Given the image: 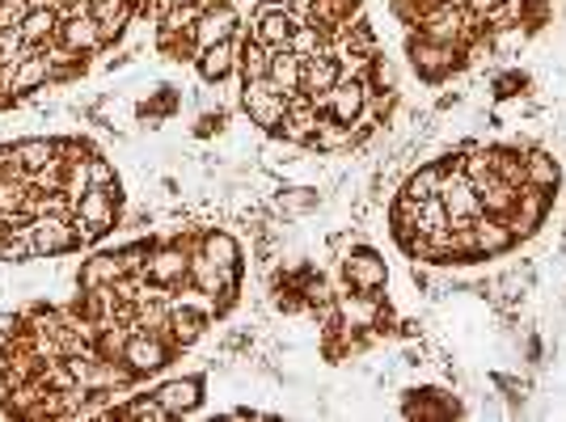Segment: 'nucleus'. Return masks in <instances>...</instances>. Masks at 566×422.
<instances>
[{"instance_id":"nucleus-5","label":"nucleus","mask_w":566,"mask_h":422,"mask_svg":"<svg viewBox=\"0 0 566 422\" xmlns=\"http://www.w3.org/2000/svg\"><path fill=\"white\" fill-rule=\"evenodd\" d=\"M242 110L245 119L258 127L263 135H279V123H284V110H288V98L267 80H242Z\"/></svg>"},{"instance_id":"nucleus-9","label":"nucleus","mask_w":566,"mask_h":422,"mask_svg":"<svg viewBox=\"0 0 566 422\" xmlns=\"http://www.w3.org/2000/svg\"><path fill=\"white\" fill-rule=\"evenodd\" d=\"M9 89H13V102H34L38 93L55 89L52 85V55L47 52H22V59L9 68Z\"/></svg>"},{"instance_id":"nucleus-26","label":"nucleus","mask_w":566,"mask_h":422,"mask_svg":"<svg viewBox=\"0 0 566 422\" xmlns=\"http://www.w3.org/2000/svg\"><path fill=\"white\" fill-rule=\"evenodd\" d=\"M199 254L224 266V270H242V241L233 237L229 229H203L199 233Z\"/></svg>"},{"instance_id":"nucleus-33","label":"nucleus","mask_w":566,"mask_h":422,"mask_svg":"<svg viewBox=\"0 0 566 422\" xmlns=\"http://www.w3.org/2000/svg\"><path fill=\"white\" fill-rule=\"evenodd\" d=\"M300 68H304V59H300L292 47L275 52L270 55V85H275L284 98H292V93H300Z\"/></svg>"},{"instance_id":"nucleus-42","label":"nucleus","mask_w":566,"mask_h":422,"mask_svg":"<svg viewBox=\"0 0 566 422\" xmlns=\"http://www.w3.org/2000/svg\"><path fill=\"white\" fill-rule=\"evenodd\" d=\"M26 195V178H0V211L18 215V203Z\"/></svg>"},{"instance_id":"nucleus-45","label":"nucleus","mask_w":566,"mask_h":422,"mask_svg":"<svg viewBox=\"0 0 566 422\" xmlns=\"http://www.w3.org/2000/svg\"><path fill=\"white\" fill-rule=\"evenodd\" d=\"M0 178H26L22 160L13 153V144H0Z\"/></svg>"},{"instance_id":"nucleus-19","label":"nucleus","mask_w":566,"mask_h":422,"mask_svg":"<svg viewBox=\"0 0 566 422\" xmlns=\"http://www.w3.org/2000/svg\"><path fill=\"white\" fill-rule=\"evenodd\" d=\"M545 215H550V195L537 190V186H520L515 208H512V215H508V229L515 233V241H524L545 224Z\"/></svg>"},{"instance_id":"nucleus-39","label":"nucleus","mask_w":566,"mask_h":422,"mask_svg":"<svg viewBox=\"0 0 566 422\" xmlns=\"http://www.w3.org/2000/svg\"><path fill=\"white\" fill-rule=\"evenodd\" d=\"M292 52L300 55V59H309V55L318 52H330V43H325V34L313 22H300L297 34H292Z\"/></svg>"},{"instance_id":"nucleus-6","label":"nucleus","mask_w":566,"mask_h":422,"mask_svg":"<svg viewBox=\"0 0 566 422\" xmlns=\"http://www.w3.org/2000/svg\"><path fill=\"white\" fill-rule=\"evenodd\" d=\"M178 346L169 343L165 334H153V330H132V338L123 346V364L135 371V380H148L174 364Z\"/></svg>"},{"instance_id":"nucleus-44","label":"nucleus","mask_w":566,"mask_h":422,"mask_svg":"<svg viewBox=\"0 0 566 422\" xmlns=\"http://www.w3.org/2000/svg\"><path fill=\"white\" fill-rule=\"evenodd\" d=\"M22 330H26V316L13 313V309H0V343H13Z\"/></svg>"},{"instance_id":"nucleus-32","label":"nucleus","mask_w":566,"mask_h":422,"mask_svg":"<svg viewBox=\"0 0 566 422\" xmlns=\"http://www.w3.org/2000/svg\"><path fill=\"white\" fill-rule=\"evenodd\" d=\"M478 190V203H482L486 215H499V220H508L515 208V195H520V186H508V182H499L495 174L486 178V182L474 186Z\"/></svg>"},{"instance_id":"nucleus-47","label":"nucleus","mask_w":566,"mask_h":422,"mask_svg":"<svg viewBox=\"0 0 566 422\" xmlns=\"http://www.w3.org/2000/svg\"><path fill=\"white\" fill-rule=\"evenodd\" d=\"M499 4H503V0H465V9H469L474 18H482V22L499 9Z\"/></svg>"},{"instance_id":"nucleus-3","label":"nucleus","mask_w":566,"mask_h":422,"mask_svg":"<svg viewBox=\"0 0 566 422\" xmlns=\"http://www.w3.org/2000/svg\"><path fill=\"white\" fill-rule=\"evenodd\" d=\"M26 233H30V249H34L38 263H55V258H64V254L85 249L73 215H64V211H43V215L26 220Z\"/></svg>"},{"instance_id":"nucleus-7","label":"nucleus","mask_w":566,"mask_h":422,"mask_svg":"<svg viewBox=\"0 0 566 422\" xmlns=\"http://www.w3.org/2000/svg\"><path fill=\"white\" fill-rule=\"evenodd\" d=\"M297 26L300 22L292 18V9H288V4H279V0H258V4H254V13H249L245 34H249V38H258V43H267L270 52H284V47H292Z\"/></svg>"},{"instance_id":"nucleus-37","label":"nucleus","mask_w":566,"mask_h":422,"mask_svg":"<svg viewBox=\"0 0 566 422\" xmlns=\"http://www.w3.org/2000/svg\"><path fill=\"white\" fill-rule=\"evenodd\" d=\"M85 190H89V160H64L59 165V195L68 203H77Z\"/></svg>"},{"instance_id":"nucleus-30","label":"nucleus","mask_w":566,"mask_h":422,"mask_svg":"<svg viewBox=\"0 0 566 422\" xmlns=\"http://www.w3.org/2000/svg\"><path fill=\"white\" fill-rule=\"evenodd\" d=\"M444 160H428V165H419V169H410L402 182V195L406 199H414V203H428L440 195V186H444Z\"/></svg>"},{"instance_id":"nucleus-18","label":"nucleus","mask_w":566,"mask_h":422,"mask_svg":"<svg viewBox=\"0 0 566 422\" xmlns=\"http://www.w3.org/2000/svg\"><path fill=\"white\" fill-rule=\"evenodd\" d=\"M55 43H59V47H68V52H77V55H89V59H93L98 52H107L102 30H98V22H93L85 9H77V13H64Z\"/></svg>"},{"instance_id":"nucleus-43","label":"nucleus","mask_w":566,"mask_h":422,"mask_svg":"<svg viewBox=\"0 0 566 422\" xmlns=\"http://www.w3.org/2000/svg\"><path fill=\"white\" fill-rule=\"evenodd\" d=\"M224 127H229V110H203L199 123H195V135H199V140H212V135H220Z\"/></svg>"},{"instance_id":"nucleus-11","label":"nucleus","mask_w":566,"mask_h":422,"mask_svg":"<svg viewBox=\"0 0 566 422\" xmlns=\"http://www.w3.org/2000/svg\"><path fill=\"white\" fill-rule=\"evenodd\" d=\"M364 13V0H313L309 4V18L304 22H313V26L325 34V43H330V52L339 47V38L347 34V26Z\"/></svg>"},{"instance_id":"nucleus-8","label":"nucleus","mask_w":566,"mask_h":422,"mask_svg":"<svg viewBox=\"0 0 566 422\" xmlns=\"http://www.w3.org/2000/svg\"><path fill=\"white\" fill-rule=\"evenodd\" d=\"M339 275H343V288L351 291H385V284H389V263L380 258L377 249H368V245H351L347 254H343Z\"/></svg>"},{"instance_id":"nucleus-46","label":"nucleus","mask_w":566,"mask_h":422,"mask_svg":"<svg viewBox=\"0 0 566 422\" xmlns=\"http://www.w3.org/2000/svg\"><path fill=\"white\" fill-rule=\"evenodd\" d=\"M529 80L520 77V73H508V77L495 80V98H515V89H524Z\"/></svg>"},{"instance_id":"nucleus-40","label":"nucleus","mask_w":566,"mask_h":422,"mask_svg":"<svg viewBox=\"0 0 566 422\" xmlns=\"http://www.w3.org/2000/svg\"><path fill=\"white\" fill-rule=\"evenodd\" d=\"M89 186H98V190H114V186H119V169H114V160L102 157V153H93V157H89Z\"/></svg>"},{"instance_id":"nucleus-22","label":"nucleus","mask_w":566,"mask_h":422,"mask_svg":"<svg viewBox=\"0 0 566 422\" xmlns=\"http://www.w3.org/2000/svg\"><path fill=\"white\" fill-rule=\"evenodd\" d=\"M364 144V135L355 123H339V119H325L318 123V135H313V144H309V153H318V157H343L351 148H359Z\"/></svg>"},{"instance_id":"nucleus-35","label":"nucleus","mask_w":566,"mask_h":422,"mask_svg":"<svg viewBox=\"0 0 566 422\" xmlns=\"http://www.w3.org/2000/svg\"><path fill=\"white\" fill-rule=\"evenodd\" d=\"M110 419H127V422H169V410H165L157 397H140V393H127L119 406H114V414Z\"/></svg>"},{"instance_id":"nucleus-41","label":"nucleus","mask_w":566,"mask_h":422,"mask_svg":"<svg viewBox=\"0 0 566 422\" xmlns=\"http://www.w3.org/2000/svg\"><path fill=\"white\" fill-rule=\"evenodd\" d=\"M55 153H59V165H64V160H89L93 157V144H89L85 135H59V140H55Z\"/></svg>"},{"instance_id":"nucleus-16","label":"nucleus","mask_w":566,"mask_h":422,"mask_svg":"<svg viewBox=\"0 0 566 422\" xmlns=\"http://www.w3.org/2000/svg\"><path fill=\"white\" fill-rule=\"evenodd\" d=\"M59 22H64L59 4H30L26 13H22V22H18L22 47L26 52H47L55 43V34H59Z\"/></svg>"},{"instance_id":"nucleus-25","label":"nucleus","mask_w":566,"mask_h":422,"mask_svg":"<svg viewBox=\"0 0 566 422\" xmlns=\"http://www.w3.org/2000/svg\"><path fill=\"white\" fill-rule=\"evenodd\" d=\"M13 153L22 160V169L30 174H43V169H59V153H55L52 135H22L13 140Z\"/></svg>"},{"instance_id":"nucleus-23","label":"nucleus","mask_w":566,"mask_h":422,"mask_svg":"<svg viewBox=\"0 0 566 422\" xmlns=\"http://www.w3.org/2000/svg\"><path fill=\"white\" fill-rule=\"evenodd\" d=\"M402 414L406 419H457L460 406L444 389H410L402 397Z\"/></svg>"},{"instance_id":"nucleus-17","label":"nucleus","mask_w":566,"mask_h":422,"mask_svg":"<svg viewBox=\"0 0 566 422\" xmlns=\"http://www.w3.org/2000/svg\"><path fill=\"white\" fill-rule=\"evenodd\" d=\"M153 397L169 410V419H190L203 406V376H169L153 389Z\"/></svg>"},{"instance_id":"nucleus-49","label":"nucleus","mask_w":566,"mask_h":422,"mask_svg":"<svg viewBox=\"0 0 566 422\" xmlns=\"http://www.w3.org/2000/svg\"><path fill=\"white\" fill-rule=\"evenodd\" d=\"M279 4H288V9H292V18H297V22H304V18H309V4H313V0H279Z\"/></svg>"},{"instance_id":"nucleus-27","label":"nucleus","mask_w":566,"mask_h":422,"mask_svg":"<svg viewBox=\"0 0 566 422\" xmlns=\"http://www.w3.org/2000/svg\"><path fill=\"white\" fill-rule=\"evenodd\" d=\"M270 47L267 43H258V38H249L245 26L237 30V77L242 80H267L270 77Z\"/></svg>"},{"instance_id":"nucleus-4","label":"nucleus","mask_w":566,"mask_h":422,"mask_svg":"<svg viewBox=\"0 0 566 422\" xmlns=\"http://www.w3.org/2000/svg\"><path fill=\"white\" fill-rule=\"evenodd\" d=\"M187 270H190V249L187 241H153L148 249V263H144V279L153 288L165 291H182L187 288Z\"/></svg>"},{"instance_id":"nucleus-21","label":"nucleus","mask_w":566,"mask_h":422,"mask_svg":"<svg viewBox=\"0 0 566 422\" xmlns=\"http://www.w3.org/2000/svg\"><path fill=\"white\" fill-rule=\"evenodd\" d=\"M123 275H127V270H123L119 249H114V254H110V249H98V254H89V258L77 266V288L81 291H110Z\"/></svg>"},{"instance_id":"nucleus-20","label":"nucleus","mask_w":566,"mask_h":422,"mask_svg":"<svg viewBox=\"0 0 566 422\" xmlns=\"http://www.w3.org/2000/svg\"><path fill=\"white\" fill-rule=\"evenodd\" d=\"M343 80V68H339V55L334 52H318L304 59V68H300V93L309 98V102H322L325 93L334 89Z\"/></svg>"},{"instance_id":"nucleus-28","label":"nucleus","mask_w":566,"mask_h":422,"mask_svg":"<svg viewBox=\"0 0 566 422\" xmlns=\"http://www.w3.org/2000/svg\"><path fill=\"white\" fill-rule=\"evenodd\" d=\"M474 241H478V254L482 258H495V254H508L515 245V233L508 229V220H499V215H478L474 220Z\"/></svg>"},{"instance_id":"nucleus-2","label":"nucleus","mask_w":566,"mask_h":422,"mask_svg":"<svg viewBox=\"0 0 566 422\" xmlns=\"http://www.w3.org/2000/svg\"><path fill=\"white\" fill-rule=\"evenodd\" d=\"M119 220H123V186H114V190L89 186L81 199L73 203V224H77V233H81L85 249L98 245Z\"/></svg>"},{"instance_id":"nucleus-36","label":"nucleus","mask_w":566,"mask_h":422,"mask_svg":"<svg viewBox=\"0 0 566 422\" xmlns=\"http://www.w3.org/2000/svg\"><path fill=\"white\" fill-rule=\"evenodd\" d=\"M318 208H322V195L313 186H284L275 195V211H284V215H309Z\"/></svg>"},{"instance_id":"nucleus-31","label":"nucleus","mask_w":566,"mask_h":422,"mask_svg":"<svg viewBox=\"0 0 566 422\" xmlns=\"http://www.w3.org/2000/svg\"><path fill=\"white\" fill-rule=\"evenodd\" d=\"M203 9H208V0H178V4H165L162 13H157V30H165V34H195Z\"/></svg>"},{"instance_id":"nucleus-24","label":"nucleus","mask_w":566,"mask_h":422,"mask_svg":"<svg viewBox=\"0 0 566 422\" xmlns=\"http://www.w3.org/2000/svg\"><path fill=\"white\" fill-rule=\"evenodd\" d=\"M195 73L208 85H220L237 73V38H224V43H212L195 55Z\"/></svg>"},{"instance_id":"nucleus-48","label":"nucleus","mask_w":566,"mask_h":422,"mask_svg":"<svg viewBox=\"0 0 566 422\" xmlns=\"http://www.w3.org/2000/svg\"><path fill=\"white\" fill-rule=\"evenodd\" d=\"M13 106V89H9V68H0V110Z\"/></svg>"},{"instance_id":"nucleus-10","label":"nucleus","mask_w":566,"mask_h":422,"mask_svg":"<svg viewBox=\"0 0 566 422\" xmlns=\"http://www.w3.org/2000/svg\"><path fill=\"white\" fill-rule=\"evenodd\" d=\"M440 203L448 208V229H465L482 215V203H478V190L474 182L460 174V169H448L444 174V186H440Z\"/></svg>"},{"instance_id":"nucleus-38","label":"nucleus","mask_w":566,"mask_h":422,"mask_svg":"<svg viewBox=\"0 0 566 422\" xmlns=\"http://www.w3.org/2000/svg\"><path fill=\"white\" fill-rule=\"evenodd\" d=\"M389 224H393V237H410V233H419V203H414V199H406V195H398V199H393V208H389Z\"/></svg>"},{"instance_id":"nucleus-13","label":"nucleus","mask_w":566,"mask_h":422,"mask_svg":"<svg viewBox=\"0 0 566 422\" xmlns=\"http://www.w3.org/2000/svg\"><path fill=\"white\" fill-rule=\"evenodd\" d=\"M237 30H242L237 4H233V0H208L203 18H199V26H195V47L203 52V47H212V43L237 38Z\"/></svg>"},{"instance_id":"nucleus-12","label":"nucleus","mask_w":566,"mask_h":422,"mask_svg":"<svg viewBox=\"0 0 566 422\" xmlns=\"http://www.w3.org/2000/svg\"><path fill=\"white\" fill-rule=\"evenodd\" d=\"M318 123H322V110L309 102L304 93H292L275 140H284V144H292V148H309V144H313V135H318Z\"/></svg>"},{"instance_id":"nucleus-1","label":"nucleus","mask_w":566,"mask_h":422,"mask_svg":"<svg viewBox=\"0 0 566 422\" xmlns=\"http://www.w3.org/2000/svg\"><path fill=\"white\" fill-rule=\"evenodd\" d=\"M406 59H410V68H414L419 80L440 85V80H448L453 73H460V68L469 64V52L457 47V43H435L428 34L410 30V34H406Z\"/></svg>"},{"instance_id":"nucleus-34","label":"nucleus","mask_w":566,"mask_h":422,"mask_svg":"<svg viewBox=\"0 0 566 422\" xmlns=\"http://www.w3.org/2000/svg\"><path fill=\"white\" fill-rule=\"evenodd\" d=\"M486 160H490V174L508 186H524V148H508V144H495L486 148Z\"/></svg>"},{"instance_id":"nucleus-14","label":"nucleus","mask_w":566,"mask_h":422,"mask_svg":"<svg viewBox=\"0 0 566 422\" xmlns=\"http://www.w3.org/2000/svg\"><path fill=\"white\" fill-rule=\"evenodd\" d=\"M85 13L98 22L102 38H107V47H114V43L135 26V18H140V0H85Z\"/></svg>"},{"instance_id":"nucleus-29","label":"nucleus","mask_w":566,"mask_h":422,"mask_svg":"<svg viewBox=\"0 0 566 422\" xmlns=\"http://www.w3.org/2000/svg\"><path fill=\"white\" fill-rule=\"evenodd\" d=\"M558 182H563V165L554 160V153H545V148L524 153V186H537L545 195H554Z\"/></svg>"},{"instance_id":"nucleus-15","label":"nucleus","mask_w":566,"mask_h":422,"mask_svg":"<svg viewBox=\"0 0 566 422\" xmlns=\"http://www.w3.org/2000/svg\"><path fill=\"white\" fill-rule=\"evenodd\" d=\"M322 110L325 119H339V123H359V114H364V106H368V85L359 77H343L330 93H325L322 102H313Z\"/></svg>"},{"instance_id":"nucleus-50","label":"nucleus","mask_w":566,"mask_h":422,"mask_svg":"<svg viewBox=\"0 0 566 422\" xmlns=\"http://www.w3.org/2000/svg\"><path fill=\"white\" fill-rule=\"evenodd\" d=\"M153 4H157V13H162L165 4H178V0H153Z\"/></svg>"}]
</instances>
